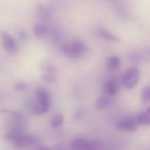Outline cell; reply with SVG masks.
<instances>
[{
    "mask_svg": "<svg viewBox=\"0 0 150 150\" xmlns=\"http://www.w3.org/2000/svg\"><path fill=\"white\" fill-rule=\"evenodd\" d=\"M141 98H142V102L147 103L150 100V88L149 86H146L144 87L141 94Z\"/></svg>",
    "mask_w": 150,
    "mask_h": 150,
    "instance_id": "17",
    "label": "cell"
},
{
    "mask_svg": "<svg viewBox=\"0 0 150 150\" xmlns=\"http://www.w3.org/2000/svg\"><path fill=\"white\" fill-rule=\"evenodd\" d=\"M19 36H20L21 39V40H26V34L23 31L19 32Z\"/></svg>",
    "mask_w": 150,
    "mask_h": 150,
    "instance_id": "22",
    "label": "cell"
},
{
    "mask_svg": "<svg viewBox=\"0 0 150 150\" xmlns=\"http://www.w3.org/2000/svg\"><path fill=\"white\" fill-rule=\"evenodd\" d=\"M100 35L102 38H105V39L108 40H112V41H120V38L116 36L115 35L112 34L111 32H108V31L105 30V29H101L100 32Z\"/></svg>",
    "mask_w": 150,
    "mask_h": 150,
    "instance_id": "14",
    "label": "cell"
},
{
    "mask_svg": "<svg viewBox=\"0 0 150 150\" xmlns=\"http://www.w3.org/2000/svg\"><path fill=\"white\" fill-rule=\"evenodd\" d=\"M49 108L50 100H38V103L34 108V113L36 115H42L48 112Z\"/></svg>",
    "mask_w": 150,
    "mask_h": 150,
    "instance_id": "8",
    "label": "cell"
},
{
    "mask_svg": "<svg viewBox=\"0 0 150 150\" xmlns=\"http://www.w3.org/2000/svg\"><path fill=\"white\" fill-rule=\"evenodd\" d=\"M86 50V45L81 41H76L63 46L62 51L67 57L76 59L83 55Z\"/></svg>",
    "mask_w": 150,
    "mask_h": 150,
    "instance_id": "1",
    "label": "cell"
},
{
    "mask_svg": "<svg viewBox=\"0 0 150 150\" xmlns=\"http://www.w3.org/2000/svg\"><path fill=\"white\" fill-rule=\"evenodd\" d=\"M0 38L1 40L2 46L10 54H13L17 51V42L14 38L5 31L0 32Z\"/></svg>",
    "mask_w": 150,
    "mask_h": 150,
    "instance_id": "2",
    "label": "cell"
},
{
    "mask_svg": "<svg viewBox=\"0 0 150 150\" xmlns=\"http://www.w3.org/2000/svg\"><path fill=\"white\" fill-rule=\"evenodd\" d=\"M42 78L44 81L48 83H55L57 81V76L54 74H51V73H45V74L42 75Z\"/></svg>",
    "mask_w": 150,
    "mask_h": 150,
    "instance_id": "18",
    "label": "cell"
},
{
    "mask_svg": "<svg viewBox=\"0 0 150 150\" xmlns=\"http://www.w3.org/2000/svg\"><path fill=\"white\" fill-rule=\"evenodd\" d=\"M83 114H84V110L83 108H79L76 111H75L74 114V119L76 120H79L83 117Z\"/></svg>",
    "mask_w": 150,
    "mask_h": 150,
    "instance_id": "21",
    "label": "cell"
},
{
    "mask_svg": "<svg viewBox=\"0 0 150 150\" xmlns=\"http://www.w3.org/2000/svg\"><path fill=\"white\" fill-rule=\"evenodd\" d=\"M111 99L110 97L106 96H101L98 98L95 103V108L98 110H102L104 108H106L107 107L109 106L111 103Z\"/></svg>",
    "mask_w": 150,
    "mask_h": 150,
    "instance_id": "9",
    "label": "cell"
},
{
    "mask_svg": "<svg viewBox=\"0 0 150 150\" xmlns=\"http://www.w3.org/2000/svg\"><path fill=\"white\" fill-rule=\"evenodd\" d=\"M40 69L45 73H51V74H54V73L57 72V68L54 67L53 64H47V63H43L41 64Z\"/></svg>",
    "mask_w": 150,
    "mask_h": 150,
    "instance_id": "16",
    "label": "cell"
},
{
    "mask_svg": "<svg viewBox=\"0 0 150 150\" xmlns=\"http://www.w3.org/2000/svg\"><path fill=\"white\" fill-rule=\"evenodd\" d=\"M144 57H144L143 54H142L141 53H132L130 56V59L134 62H143L144 60Z\"/></svg>",
    "mask_w": 150,
    "mask_h": 150,
    "instance_id": "19",
    "label": "cell"
},
{
    "mask_svg": "<svg viewBox=\"0 0 150 150\" xmlns=\"http://www.w3.org/2000/svg\"><path fill=\"white\" fill-rule=\"evenodd\" d=\"M71 147L75 150H93L92 144L88 140L82 138H79L73 141Z\"/></svg>",
    "mask_w": 150,
    "mask_h": 150,
    "instance_id": "6",
    "label": "cell"
},
{
    "mask_svg": "<svg viewBox=\"0 0 150 150\" xmlns=\"http://www.w3.org/2000/svg\"><path fill=\"white\" fill-rule=\"evenodd\" d=\"M37 150H51L50 149L49 147H48V146H39V147L38 148V149Z\"/></svg>",
    "mask_w": 150,
    "mask_h": 150,
    "instance_id": "23",
    "label": "cell"
},
{
    "mask_svg": "<svg viewBox=\"0 0 150 150\" xmlns=\"http://www.w3.org/2000/svg\"><path fill=\"white\" fill-rule=\"evenodd\" d=\"M139 78V70L136 67H132L124 76V84L127 89H130L135 87Z\"/></svg>",
    "mask_w": 150,
    "mask_h": 150,
    "instance_id": "3",
    "label": "cell"
},
{
    "mask_svg": "<svg viewBox=\"0 0 150 150\" xmlns=\"http://www.w3.org/2000/svg\"><path fill=\"white\" fill-rule=\"evenodd\" d=\"M35 95L38 100H50L48 92L43 88H38L35 92Z\"/></svg>",
    "mask_w": 150,
    "mask_h": 150,
    "instance_id": "13",
    "label": "cell"
},
{
    "mask_svg": "<svg viewBox=\"0 0 150 150\" xmlns=\"http://www.w3.org/2000/svg\"><path fill=\"white\" fill-rule=\"evenodd\" d=\"M38 139L35 136L32 135H23L21 134L13 141L14 146L17 148L24 147L26 146H30V145L35 144L38 142Z\"/></svg>",
    "mask_w": 150,
    "mask_h": 150,
    "instance_id": "4",
    "label": "cell"
},
{
    "mask_svg": "<svg viewBox=\"0 0 150 150\" xmlns=\"http://www.w3.org/2000/svg\"><path fill=\"white\" fill-rule=\"evenodd\" d=\"M138 125L135 119L133 118H124L119 120L116 125V127L118 130H123V131H134L136 129Z\"/></svg>",
    "mask_w": 150,
    "mask_h": 150,
    "instance_id": "5",
    "label": "cell"
},
{
    "mask_svg": "<svg viewBox=\"0 0 150 150\" xmlns=\"http://www.w3.org/2000/svg\"><path fill=\"white\" fill-rule=\"evenodd\" d=\"M47 32L45 26L42 23H37L34 26V33L37 38H42Z\"/></svg>",
    "mask_w": 150,
    "mask_h": 150,
    "instance_id": "11",
    "label": "cell"
},
{
    "mask_svg": "<svg viewBox=\"0 0 150 150\" xmlns=\"http://www.w3.org/2000/svg\"><path fill=\"white\" fill-rule=\"evenodd\" d=\"M149 108H147V111L143 114H141L138 115L135 118L136 122V124L142 125H150V117H149Z\"/></svg>",
    "mask_w": 150,
    "mask_h": 150,
    "instance_id": "10",
    "label": "cell"
},
{
    "mask_svg": "<svg viewBox=\"0 0 150 150\" xmlns=\"http://www.w3.org/2000/svg\"><path fill=\"white\" fill-rule=\"evenodd\" d=\"M104 93L106 95V96L112 97L117 94L119 91V84L117 81L115 80H110L104 85L103 86Z\"/></svg>",
    "mask_w": 150,
    "mask_h": 150,
    "instance_id": "7",
    "label": "cell"
},
{
    "mask_svg": "<svg viewBox=\"0 0 150 150\" xmlns=\"http://www.w3.org/2000/svg\"><path fill=\"white\" fill-rule=\"evenodd\" d=\"M14 88L16 91H24L28 89V85L25 82H19L15 85Z\"/></svg>",
    "mask_w": 150,
    "mask_h": 150,
    "instance_id": "20",
    "label": "cell"
},
{
    "mask_svg": "<svg viewBox=\"0 0 150 150\" xmlns=\"http://www.w3.org/2000/svg\"><path fill=\"white\" fill-rule=\"evenodd\" d=\"M120 64V59L117 56H111L107 60V67L108 69H116Z\"/></svg>",
    "mask_w": 150,
    "mask_h": 150,
    "instance_id": "12",
    "label": "cell"
},
{
    "mask_svg": "<svg viewBox=\"0 0 150 150\" xmlns=\"http://www.w3.org/2000/svg\"><path fill=\"white\" fill-rule=\"evenodd\" d=\"M63 122H64V117L62 114H57V115L54 116L51 121V126L54 128H57L62 125Z\"/></svg>",
    "mask_w": 150,
    "mask_h": 150,
    "instance_id": "15",
    "label": "cell"
}]
</instances>
